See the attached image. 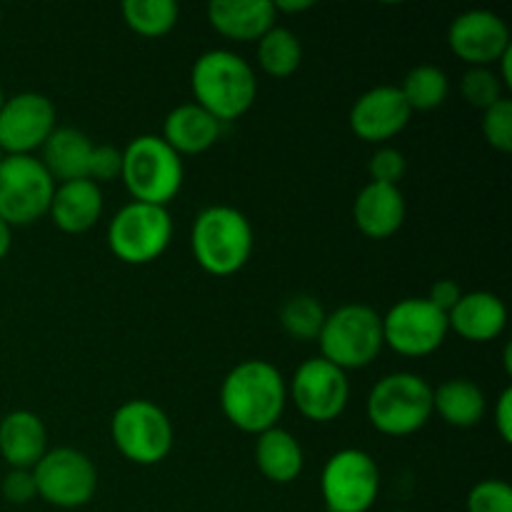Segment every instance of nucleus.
Returning a JSON list of instances; mask_svg holds the SVG:
<instances>
[{
	"label": "nucleus",
	"instance_id": "obj_1",
	"mask_svg": "<svg viewBox=\"0 0 512 512\" xmlns=\"http://www.w3.org/2000/svg\"><path fill=\"white\" fill-rule=\"evenodd\" d=\"M288 388L268 360H243L220 385V408L230 425L250 435L275 428L285 410Z\"/></svg>",
	"mask_w": 512,
	"mask_h": 512
},
{
	"label": "nucleus",
	"instance_id": "obj_2",
	"mask_svg": "<svg viewBox=\"0 0 512 512\" xmlns=\"http://www.w3.org/2000/svg\"><path fill=\"white\" fill-rule=\"evenodd\" d=\"M190 85L195 103L220 123L248 113L258 95L253 68L233 50H208L200 55L190 73Z\"/></svg>",
	"mask_w": 512,
	"mask_h": 512
},
{
	"label": "nucleus",
	"instance_id": "obj_3",
	"mask_svg": "<svg viewBox=\"0 0 512 512\" xmlns=\"http://www.w3.org/2000/svg\"><path fill=\"white\" fill-rule=\"evenodd\" d=\"M190 248L205 273L225 278L245 268L253 255V228L240 210L213 205L195 218Z\"/></svg>",
	"mask_w": 512,
	"mask_h": 512
},
{
	"label": "nucleus",
	"instance_id": "obj_4",
	"mask_svg": "<svg viewBox=\"0 0 512 512\" xmlns=\"http://www.w3.org/2000/svg\"><path fill=\"white\" fill-rule=\"evenodd\" d=\"M183 160L160 135H138L123 150L125 183L135 203L168 208L183 185Z\"/></svg>",
	"mask_w": 512,
	"mask_h": 512
},
{
	"label": "nucleus",
	"instance_id": "obj_5",
	"mask_svg": "<svg viewBox=\"0 0 512 512\" xmlns=\"http://www.w3.org/2000/svg\"><path fill=\"white\" fill-rule=\"evenodd\" d=\"M365 410L378 433L405 438L433 418V388L415 373L385 375L370 390Z\"/></svg>",
	"mask_w": 512,
	"mask_h": 512
},
{
	"label": "nucleus",
	"instance_id": "obj_6",
	"mask_svg": "<svg viewBox=\"0 0 512 512\" xmlns=\"http://www.w3.org/2000/svg\"><path fill=\"white\" fill-rule=\"evenodd\" d=\"M320 358L340 370H360L373 363L383 350V315L370 305H343L335 313L325 315L323 330L318 335Z\"/></svg>",
	"mask_w": 512,
	"mask_h": 512
},
{
	"label": "nucleus",
	"instance_id": "obj_7",
	"mask_svg": "<svg viewBox=\"0 0 512 512\" xmlns=\"http://www.w3.org/2000/svg\"><path fill=\"white\" fill-rule=\"evenodd\" d=\"M55 180L33 155H5L0 163V220L8 228L33 225L48 215Z\"/></svg>",
	"mask_w": 512,
	"mask_h": 512
},
{
	"label": "nucleus",
	"instance_id": "obj_8",
	"mask_svg": "<svg viewBox=\"0 0 512 512\" xmlns=\"http://www.w3.org/2000/svg\"><path fill=\"white\" fill-rule=\"evenodd\" d=\"M118 453L135 465H158L173 450V423L150 400H128L110 420Z\"/></svg>",
	"mask_w": 512,
	"mask_h": 512
},
{
	"label": "nucleus",
	"instance_id": "obj_9",
	"mask_svg": "<svg viewBox=\"0 0 512 512\" xmlns=\"http://www.w3.org/2000/svg\"><path fill=\"white\" fill-rule=\"evenodd\" d=\"M173 220L168 208L128 203L115 213L108 228V245L118 260L128 265H148L168 250Z\"/></svg>",
	"mask_w": 512,
	"mask_h": 512
},
{
	"label": "nucleus",
	"instance_id": "obj_10",
	"mask_svg": "<svg viewBox=\"0 0 512 512\" xmlns=\"http://www.w3.org/2000/svg\"><path fill=\"white\" fill-rule=\"evenodd\" d=\"M378 493V463L365 450H340L320 473V495L328 512H368L378 500Z\"/></svg>",
	"mask_w": 512,
	"mask_h": 512
},
{
	"label": "nucleus",
	"instance_id": "obj_11",
	"mask_svg": "<svg viewBox=\"0 0 512 512\" xmlns=\"http://www.w3.org/2000/svg\"><path fill=\"white\" fill-rule=\"evenodd\" d=\"M35 490L55 508H83L98 490V470L93 460L75 448H55L33 468Z\"/></svg>",
	"mask_w": 512,
	"mask_h": 512
},
{
	"label": "nucleus",
	"instance_id": "obj_12",
	"mask_svg": "<svg viewBox=\"0 0 512 512\" xmlns=\"http://www.w3.org/2000/svg\"><path fill=\"white\" fill-rule=\"evenodd\" d=\"M448 315L428 298H405L383 318V343L405 358H425L448 338Z\"/></svg>",
	"mask_w": 512,
	"mask_h": 512
},
{
	"label": "nucleus",
	"instance_id": "obj_13",
	"mask_svg": "<svg viewBox=\"0 0 512 512\" xmlns=\"http://www.w3.org/2000/svg\"><path fill=\"white\" fill-rule=\"evenodd\" d=\"M350 398L345 370L325 358H310L293 375V403L313 423H333L343 415Z\"/></svg>",
	"mask_w": 512,
	"mask_h": 512
},
{
	"label": "nucleus",
	"instance_id": "obj_14",
	"mask_svg": "<svg viewBox=\"0 0 512 512\" xmlns=\"http://www.w3.org/2000/svg\"><path fill=\"white\" fill-rule=\"evenodd\" d=\"M55 130V105L43 93H18L0 108V150L33 155Z\"/></svg>",
	"mask_w": 512,
	"mask_h": 512
},
{
	"label": "nucleus",
	"instance_id": "obj_15",
	"mask_svg": "<svg viewBox=\"0 0 512 512\" xmlns=\"http://www.w3.org/2000/svg\"><path fill=\"white\" fill-rule=\"evenodd\" d=\"M450 50L470 68H488L512 48L510 30L500 15L490 10H468L450 23Z\"/></svg>",
	"mask_w": 512,
	"mask_h": 512
},
{
	"label": "nucleus",
	"instance_id": "obj_16",
	"mask_svg": "<svg viewBox=\"0 0 512 512\" xmlns=\"http://www.w3.org/2000/svg\"><path fill=\"white\" fill-rule=\"evenodd\" d=\"M413 110L395 85H378L355 100L350 110V128L365 143H385L410 123Z\"/></svg>",
	"mask_w": 512,
	"mask_h": 512
},
{
	"label": "nucleus",
	"instance_id": "obj_17",
	"mask_svg": "<svg viewBox=\"0 0 512 512\" xmlns=\"http://www.w3.org/2000/svg\"><path fill=\"white\" fill-rule=\"evenodd\" d=\"M405 198L398 185L370 180L353 203V218L360 233L370 240H385L398 233L405 223Z\"/></svg>",
	"mask_w": 512,
	"mask_h": 512
},
{
	"label": "nucleus",
	"instance_id": "obj_18",
	"mask_svg": "<svg viewBox=\"0 0 512 512\" xmlns=\"http://www.w3.org/2000/svg\"><path fill=\"white\" fill-rule=\"evenodd\" d=\"M508 325V308L503 300L488 290L463 293L448 313V328L455 330L468 343H490Z\"/></svg>",
	"mask_w": 512,
	"mask_h": 512
},
{
	"label": "nucleus",
	"instance_id": "obj_19",
	"mask_svg": "<svg viewBox=\"0 0 512 512\" xmlns=\"http://www.w3.org/2000/svg\"><path fill=\"white\" fill-rule=\"evenodd\" d=\"M275 13L270 0H213L208 5V20L228 40L250 43L260 40L270 28H275Z\"/></svg>",
	"mask_w": 512,
	"mask_h": 512
},
{
	"label": "nucleus",
	"instance_id": "obj_20",
	"mask_svg": "<svg viewBox=\"0 0 512 512\" xmlns=\"http://www.w3.org/2000/svg\"><path fill=\"white\" fill-rule=\"evenodd\" d=\"M48 453V430L30 410H13L0 420V455L10 470H33Z\"/></svg>",
	"mask_w": 512,
	"mask_h": 512
},
{
	"label": "nucleus",
	"instance_id": "obj_21",
	"mask_svg": "<svg viewBox=\"0 0 512 512\" xmlns=\"http://www.w3.org/2000/svg\"><path fill=\"white\" fill-rule=\"evenodd\" d=\"M220 133H223V123L218 118H213L198 103H185L170 110L160 138L178 155H198L213 148Z\"/></svg>",
	"mask_w": 512,
	"mask_h": 512
},
{
	"label": "nucleus",
	"instance_id": "obj_22",
	"mask_svg": "<svg viewBox=\"0 0 512 512\" xmlns=\"http://www.w3.org/2000/svg\"><path fill=\"white\" fill-rule=\"evenodd\" d=\"M50 215L53 223L63 233L80 235L93 228L103 213V193L100 185L93 180H73V183L55 185L53 203H50Z\"/></svg>",
	"mask_w": 512,
	"mask_h": 512
},
{
	"label": "nucleus",
	"instance_id": "obj_23",
	"mask_svg": "<svg viewBox=\"0 0 512 512\" xmlns=\"http://www.w3.org/2000/svg\"><path fill=\"white\" fill-rule=\"evenodd\" d=\"M40 150H43L40 163L45 165L55 183H73V180L88 178L93 140L83 130L55 128Z\"/></svg>",
	"mask_w": 512,
	"mask_h": 512
},
{
	"label": "nucleus",
	"instance_id": "obj_24",
	"mask_svg": "<svg viewBox=\"0 0 512 512\" xmlns=\"http://www.w3.org/2000/svg\"><path fill=\"white\" fill-rule=\"evenodd\" d=\"M255 463H258L260 473L270 480V483L288 485L298 480L303 473V448L298 440L283 428H270L258 435L255 443Z\"/></svg>",
	"mask_w": 512,
	"mask_h": 512
},
{
	"label": "nucleus",
	"instance_id": "obj_25",
	"mask_svg": "<svg viewBox=\"0 0 512 512\" xmlns=\"http://www.w3.org/2000/svg\"><path fill=\"white\" fill-rule=\"evenodd\" d=\"M485 393L468 378L445 380L433 390V413L453 428H475L485 418Z\"/></svg>",
	"mask_w": 512,
	"mask_h": 512
},
{
	"label": "nucleus",
	"instance_id": "obj_26",
	"mask_svg": "<svg viewBox=\"0 0 512 512\" xmlns=\"http://www.w3.org/2000/svg\"><path fill=\"white\" fill-rule=\"evenodd\" d=\"M258 63L270 78H288L303 63V45L288 28H270L258 40Z\"/></svg>",
	"mask_w": 512,
	"mask_h": 512
},
{
	"label": "nucleus",
	"instance_id": "obj_27",
	"mask_svg": "<svg viewBox=\"0 0 512 512\" xmlns=\"http://www.w3.org/2000/svg\"><path fill=\"white\" fill-rule=\"evenodd\" d=\"M123 20L143 38H163L178 23L180 8L173 0H125Z\"/></svg>",
	"mask_w": 512,
	"mask_h": 512
},
{
	"label": "nucleus",
	"instance_id": "obj_28",
	"mask_svg": "<svg viewBox=\"0 0 512 512\" xmlns=\"http://www.w3.org/2000/svg\"><path fill=\"white\" fill-rule=\"evenodd\" d=\"M400 93L410 110H435L448 100L450 80L438 65H418L405 75Z\"/></svg>",
	"mask_w": 512,
	"mask_h": 512
},
{
	"label": "nucleus",
	"instance_id": "obj_29",
	"mask_svg": "<svg viewBox=\"0 0 512 512\" xmlns=\"http://www.w3.org/2000/svg\"><path fill=\"white\" fill-rule=\"evenodd\" d=\"M325 315L328 313L313 295H295L280 310V323H283V330L290 338L308 343V340H318Z\"/></svg>",
	"mask_w": 512,
	"mask_h": 512
},
{
	"label": "nucleus",
	"instance_id": "obj_30",
	"mask_svg": "<svg viewBox=\"0 0 512 512\" xmlns=\"http://www.w3.org/2000/svg\"><path fill=\"white\" fill-rule=\"evenodd\" d=\"M460 93H463L465 103L483 113L505 98L503 83L490 68H470L460 80Z\"/></svg>",
	"mask_w": 512,
	"mask_h": 512
},
{
	"label": "nucleus",
	"instance_id": "obj_31",
	"mask_svg": "<svg viewBox=\"0 0 512 512\" xmlns=\"http://www.w3.org/2000/svg\"><path fill=\"white\" fill-rule=\"evenodd\" d=\"M468 512H512V488L505 480H483L465 500Z\"/></svg>",
	"mask_w": 512,
	"mask_h": 512
},
{
	"label": "nucleus",
	"instance_id": "obj_32",
	"mask_svg": "<svg viewBox=\"0 0 512 512\" xmlns=\"http://www.w3.org/2000/svg\"><path fill=\"white\" fill-rule=\"evenodd\" d=\"M483 135L490 148L500 153L512 150V100L503 98L483 113Z\"/></svg>",
	"mask_w": 512,
	"mask_h": 512
},
{
	"label": "nucleus",
	"instance_id": "obj_33",
	"mask_svg": "<svg viewBox=\"0 0 512 512\" xmlns=\"http://www.w3.org/2000/svg\"><path fill=\"white\" fill-rule=\"evenodd\" d=\"M120 173H123V150L113 148V145H93L88 163V180L100 185L120 178Z\"/></svg>",
	"mask_w": 512,
	"mask_h": 512
},
{
	"label": "nucleus",
	"instance_id": "obj_34",
	"mask_svg": "<svg viewBox=\"0 0 512 512\" xmlns=\"http://www.w3.org/2000/svg\"><path fill=\"white\" fill-rule=\"evenodd\" d=\"M405 168V155L395 148H380L378 153L370 158V175H373V183H383V185H398L403 180Z\"/></svg>",
	"mask_w": 512,
	"mask_h": 512
},
{
	"label": "nucleus",
	"instance_id": "obj_35",
	"mask_svg": "<svg viewBox=\"0 0 512 512\" xmlns=\"http://www.w3.org/2000/svg\"><path fill=\"white\" fill-rule=\"evenodd\" d=\"M38 495L33 470H10L3 478V498L13 505H25Z\"/></svg>",
	"mask_w": 512,
	"mask_h": 512
},
{
	"label": "nucleus",
	"instance_id": "obj_36",
	"mask_svg": "<svg viewBox=\"0 0 512 512\" xmlns=\"http://www.w3.org/2000/svg\"><path fill=\"white\" fill-rule=\"evenodd\" d=\"M460 298H463V290H460V285L455 280H438V283H433V288L428 293L430 303L445 315L458 305Z\"/></svg>",
	"mask_w": 512,
	"mask_h": 512
},
{
	"label": "nucleus",
	"instance_id": "obj_37",
	"mask_svg": "<svg viewBox=\"0 0 512 512\" xmlns=\"http://www.w3.org/2000/svg\"><path fill=\"white\" fill-rule=\"evenodd\" d=\"M495 428L503 443H512V390L505 388L495 405Z\"/></svg>",
	"mask_w": 512,
	"mask_h": 512
},
{
	"label": "nucleus",
	"instance_id": "obj_38",
	"mask_svg": "<svg viewBox=\"0 0 512 512\" xmlns=\"http://www.w3.org/2000/svg\"><path fill=\"white\" fill-rule=\"evenodd\" d=\"M275 13H303V10H310L313 8V0H278V3H273Z\"/></svg>",
	"mask_w": 512,
	"mask_h": 512
},
{
	"label": "nucleus",
	"instance_id": "obj_39",
	"mask_svg": "<svg viewBox=\"0 0 512 512\" xmlns=\"http://www.w3.org/2000/svg\"><path fill=\"white\" fill-rule=\"evenodd\" d=\"M10 245H13V235H10L8 225H5L3 220H0V260H3L5 255H8Z\"/></svg>",
	"mask_w": 512,
	"mask_h": 512
},
{
	"label": "nucleus",
	"instance_id": "obj_40",
	"mask_svg": "<svg viewBox=\"0 0 512 512\" xmlns=\"http://www.w3.org/2000/svg\"><path fill=\"white\" fill-rule=\"evenodd\" d=\"M3 103H5V98H3V90H0V108H3Z\"/></svg>",
	"mask_w": 512,
	"mask_h": 512
},
{
	"label": "nucleus",
	"instance_id": "obj_41",
	"mask_svg": "<svg viewBox=\"0 0 512 512\" xmlns=\"http://www.w3.org/2000/svg\"><path fill=\"white\" fill-rule=\"evenodd\" d=\"M3 158H5V153H3V150H0V163H3Z\"/></svg>",
	"mask_w": 512,
	"mask_h": 512
},
{
	"label": "nucleus",
	"instance_id": "obj_42",
	"mask_svg": "<svg viewBox=\"0 0 512 512\" xmlns=\"http://www.w3.org/2000/svg\"><path fill=\"white\" fill-rule=\"evenodd\" d=\"M395 512H408V510H395Z\"/></svg>",
	"mask_w": 512,
	"mask_h": 512
}]
</instances>
